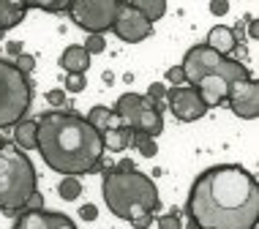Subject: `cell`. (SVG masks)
<instances>
[{"label":"cell","instance_id":"1","mask_svg":"<svg viewBox=\"0 0 259 229\" xmlns=\"http://www.w3.org/2000/svg\"><path fill=\"white\" fill-rule=\"evenodd\" d=\"M186 213L191 229H256V177L240 164L210 166L194 180Z\"/></svg>","mask_w":259,"mask_h":229},{"label":"cell","instance_id":"2","mask_svg":"<svg viewBox=\"0 0 259 229\" xmlns=\"http://www.w3.org/2000/svg\"><path fill=\"white\" fill-rule=\"evenodd\" d=\"M38 145L44 164L63 177H79L104 166V140L85 117L76 112H44L36 117Z\"/></svg>","mask_w":259,"mask_h":229},{"label":"cell","instance_id":"3","mask_svg":"<svg viewBox=\"0 0 259 229\" xmlns=\"http://www.w3.org/2000/svg\"><path fill=\"white\" fill-rule=\"evenodd\" d=\"M104 202L117 218L128 221L134 229H148L153 224V216L161 207V197L156 183L142 175L139 169L134 172H117L109 166L104 172Z\"/></svg>","mask_w":259,"mask_h":229},{"label":"cell","instance_id":"4","mask_svg":"<svg viewBox=\"0 0 259 229\" xmlns=\"http://www.w3.org/2000/svg\"><path fill=\"white\" fill-rule=\"evenodd\" d=\"M33 194H36L33 161L14 142H3L0 148V210L6 216H17Z\"/></svg>","mask_w":259,"mask_h":229},{"label":"cell","instance_id":"5","mask_svg":"<svg viewBox=\"0 0 259 229\" xmlns=\"http://www.w3.org/2000/svg\"><path fill=\"white\" fill-rule=\"evenodd\" d=\"M183 76H186V85L188 87H197L199 79L205 76H221L227 85H235V82H243V79H251L248 74V66L243 60H235V58H224V55L207 50L205 44H197L186 52L183 63Z\"/></svg>","mask_w":259,"mask_h":229},{"label":"cell","instance_id":"6","mask_svg":"<svg viewBox=\"0 0 259 229\" xmlns=\"http://www.w3.org/2000/svg\"><path fill=\"white\" fill-rule=\"evenodd\" d=\"M33 101V82L11 60H0V128L25 120Z\"/></svg>","mask_w":259,"mask_h":229},{"label":"cell","instance_id":"7","mask_svg":"<svg viewBox=\"0 0 259 229\" xmlns=\"http://www.w3.org/2000/svg\"><path fill=\"white\" fill-rule=\"evenodd\" d=\"M117 9L120 0H74L68 6V17L88 36H104V30H112Z\"/></svg>","mask_w":259,"mask_h":229},{"label":"cell","instance_id":"8","mask_svg":"<svg viewBox=\"0 0 259 229\" xmlns=\"http://www.w3.org/2000/svg\"><path fill=\"white\" fill-rule=\"evenodd\" d=\"M112 33L125 44H139L153 33V25L137 9H131L128 0H120V9L115 14V22H112Z\"/></svg>","mask_w":259,"mask_h":229},{"label":"cell","instance_id":"9","mask_svg":"<svg viewBox=\"0 0 259 229\" xmlns=\"http://www.w3.org/2000/svg\"><path fill=\"white\" fill-rule=\"evenodd\" d=\"M164 104H166V109H169L180 123H194V120H199V117L207 115V107L202 104L199 93L194 87H188V85L166 87Z\"/></svg>","mask_w":259,"mask_h":229},{"label":"cell","instance_id":"10","mask_svg":"<svg viewBox=\"0 0 259 229\" xmlns=\"http://www.w3.org/2000/svg\"><path fill=\"white\" fill-rule=\"evenodd\" d=\"M227 104L237 117L254 120V117L259 115V82L256 79H243V82L229 85Z\"/></svg>","mask_w":259,"mask_h":229},{"label":"cell","instance_id":"11","mask_svg":"<svg viewBox=\"0 0 259 229\" xmlns=\"http://www.w3.org/2000/svg\"><path fill=\"white\" fill-rule=\"evenodd\" d=\"M14 229H76V224L66 213L58 210H33V213H19L14 221Z\"/></svg>","mask_w":259,"mask_h":229},{"label":"cell","instance_id":"12","mask_svg":"<svg viewBox=\"0 0 259 229\" xmlns=\"http://www.w3.org/2000/svg\"><path fill=\"white\" fill-rule=\"evenodd\" d=\"M145 107H148V99H145V96H139V93H123L120 99L115 101V109H112V112L117 115V120H120L123 126H128L131 131H134L139 115L145 112Z\"/></svg>","mask_w":259,"mask_h":229},{"label":"cell","instance_id":"13","mask_svg":"<svg viewBox=\"0 0 259 229\" xmlns=\"http://www.w3.org/2000/svg\"><path fill=\"white\" fill-rule=\"evenodd\" d=\"M205 47H207V50H213V52H219V55H224V58H229V55H232V50L237 47L232 27H227V25H215V27H210Z\"/></svg>","mask_w":259,"mask_h":229},{"label":"cell","instance_id":"14","mask_svg":"<svg viewBox=\"0 0 259 229\" xmlns=\"http://www.w3.org/2000/svg\"><path fill=\"white\" fill-rule=\"evenodd\" d=\"M60 68L66 74H85L90 68V55L85 52V47L82 44L68 47V50L60 55Z\"/></svg>","mask_w":259,"mask_h":229},{"label":"cell","instance_id":"15","mask_svg":"<svg viewBox=\"0 0 259 229\" xmlns=\"http://www.w3.org/2000/svg\"><path fill=\"white\" fill-rule=\"evenodd\" d=\"M25 14H27L25 0H0V33L17 27L25 19Z\"/></svg>","mask_w":259,"mask_h":229},{"label":"cell","instance_id":"16","mask_svg":"<svg viewBox=\"0 0 259 229\" xmlns=\"http://www.w3.org/2000/svg\"><path fill=\"white\" fill-rule=\"evenodd\" d=\"M14 145H17L22 153L27 150H36V145H38V126H36V120H19L17 126H14Z\"/></svg>","mask_w":259,"mask_h":229},{"label":"cell","instance_id":"17","mask_svg":"<svg viewBox=\"0 0 259 229\" xmlns=\"http://www.w3.org/2000/svg\"><path fill=\"white\" fill-rule=\"evenodd\" d=\"M85 120L90 123V126H93L96 131H99V134L104 136V134H107V131H112V128H117V126H123V123L120 120H117V115L115 112H112V109L109 107H101V104H99V107H93V109H90V112H88V117H85Z\"/></svg>","mask_w":259,"mask_h":229},{"label":"cell","instance_id":"18","mask_svg":"<svg viewBox=\"0 0 259 229\" xmlns=\"http://www.w3.org/2000/svg\"><path fill=\"white\" fill-rule=\"evenodd\" d=\"M131 136H134V131H131L128 126H117L107 131V134L101 136L104 140V150H112V153H120L125 148H131Z\"/></svg>","mask_w":259,"mask_h":229},{"label":"cell","instance_id":"19","mask_svg":"<svg viewBox=\"0 0 259 229\" xmlns=\"http://www.w3.org/2000/svg\"><path fill=\"white\" fill-rule=\"evenodd\" d=\"M128 3H131V9H137L150 25L158 22V19L166 14V3H164V0H128Z\"/></svg>","mask_w":259,"mask_h":229},{"label":"cell","instance_id":"20","mask_svg":"<svg viewBox=\"0 0 259 229\" xmlns=\"http://www.w3.org/2000/svg\"><path fill=\"white\" fill-rule=\"evenodd\" d=\"M58 194H60V199H66V202H74V199H79V194H82L79 177H63L60 183H58Z\"/></svg>","mask_w":259,"mask_h":229},{"label":"cell","instance_id":"21","mask_svg":"<svg viewBox=\"0 0 259 229\" xmlns=\"http://www.w3.org/2000/svg\"><path fill=\"white\" fill-rule=\"evenodd\" d=\"M131 148H137L145 158H153V156L158 153L156 140H150V136H142V134H134V136H131Z\"/></svg>","mask_w":259,"mask_h":229},{"label":"cell","instance_id":"22","mask_svg":"<svg viewBox=\"0 0 259 229\" xmlns=\"http://www.w3.org/2000/svg\"><path fill=\"white\" fill-rule=\"evenodd\" d=\"M156 224H158V229H183V216H180L178 207H172L169 213L156 218Z\"/></svg>","mask_w":259,"mask_h":229},{"label":"cell","instance_id":"23","mask_svg":"<svg viewBox=\"0 0 259 229\" xmlns=\"http://www.w3.org/2000/svg\"><path fill=\"white\" fill-rule=\"evenodd\" d=\"M82 47H85V52L93 58V55H101L104 50H107V41H104V36H88V41Z\"/></svg>","mask_w":259,"mask_h":229},{"label":"cell","instance_id":"24","mask_svg":"<svg viewBox=\"0 0 259 229\" xmlns=\"http://www.w3.org/2000/svg\"><path fill=\"white\" fill-rule=\"evenodd\" d=\"M85 87H88L85 74H68L66 76V90H68V93H82Z\"/></svg>","mask_w":259,"mask_h":229},{"label":"cell","instance_id":"25","mask_svg":"<svg viewBox=\"0 0 259 229\" xmlns=\"http://www.w3.org/2000/svg\"><path fill=\"white\" fill-rule=\"evenodd\" d=\"M145 99H148V101H164L166 99V85H164V82H150Z\"/></svg>","mask_w":259,"mask_h":229},{"label":"cell","instance_id":"26","mask_svg":"<svg viewBox=\"0 0 259 229\" xmlns=\"http://www.w3.org/2000/svg\"><path fill=\"white\" fill-rule=\"evenodd\" d=\"M14 66H17L22 74H27V76H30V71L36 68V58H33V55H27V52H22L17 60H14Z\"/></svg>","mask_w":259,"mask_h":229},{"label":"cell","instance_id":"27","mask_svg":"<svg viewBox=\"0 0 259 229\" xmlns=\"http://www.w3.org/2000/svg\"><path fill=\"white\" fill-rule=\"evenodd\" d=\"M166 82H169L172 87H180V85H186L183 68H180V66H172V68H166Z\"/></svg>","mask_w":259,"mask_h":229},{"label":"cell","instance_id":"28","mask_svg":"<svg viewBox=\"0 0 259 229\" xmlns=\"http://www.w3.org/2000/svg\"><path fill=\"white\" fill-rule=\"evenodd\" d=\"M47 104H50V107H55V109H60L63 104H66V90H63V87L50 90V93H47Z\"/></svg>","mask_w":259,"mask_h":229},{"label":"cell","instance_id":"29","mask_svg":"<svg viewBox=\"0 0 259 229\" xmlns=\"http://www.w3.org/2000/svg\"><path fill=\"white\" fill-rule=\"evenodd\" d=\"M33 210H44V197H41L38 191L33 194V197L25 202V207H22V213H33Z\"/></svg>","mask_w":259,"mask_h":229},{"label":"cell","instance_id":"30","mask_svg":"<svg viewBox=\"0 0 259 229\" xmlns=\"http://www.w3.org/2000/svg\"><path fill=\"white\" fill-rule=\"evenodd\" d=\"M79 218L96 221V218H99V207H96V205H82V207H79Z\"/></svg>","mask_w":259,"mask_h":229},{"label":"cell","instance_id":"31","mask_svg":"<svg viewBox=\"0 0 259 229\" xmlns=\"http://www.w3.org/2000/svg\"><path fill=\"white\" fill-rule=\"evenodd\" d=\"M227 11H229L227 0H213V3H210V14H215V17H221V14H227Z\"/></svg>","mask_w":259,"mask_h":229},{"label":"cell","instance_id":"32","mask_svg":"<svg viewBox=\"0 0 259 229\" xmlns=\"http://www.w3.org/2000/svg\"><path fill=\"white\" fill-rule=\"evenodd\" d=\"M6 50H9V55H14V58H19L25 50H22V41H9L6 44Z\"/></svg>","mask_w":259,"mask_h":229},{"label":"cell","instance_id":"33","mask_svg":"<svg viewBox=\"0 0 259 229\" xmlns=\"http://www.w3.org/2000/svg\"><path fill=\"white\" fill-rule=\"evenodd\" d=\"M115 169H117V172H134V169H137V164L131 161V158H123L120 164H115Z\"/></svg>","mask_w":259,"mask_h":229},{"label":"cell","instance_id":"34","mask_svg":"<svg viewBox=\"0 0 259 229\" xmlns=\"http://www.w3.org/2000/svg\"><path fill=\"white\" fill-rule=\"evenodd\" d=\"M246 27H248V38H256L259 27H256V19H254V17H248V22H246Z\"/></svg>","mask_w":259,"mask_h":229},{"label":"cell","instance_id":"35","mask_svg":"<svg viewBox=\"0 0 259 229\" xmlns=\"http://www.w3.org/2000/svg\"><path fill=\"white\" fill-rule=\"evenodd\" d=\"M104 82H107V85H112V82H115V76H112V71H104Z\"/></svg>","mask_w":259,"mask_h":229},{"label":"cell","instance_id":"36","mask_svg":"<svg viewBox=\"0 0 259 229\" xmlns=\"http://www.w3.org/2000/svg\"><path fill=\"white\" fill-rule=\"evenodd\" d=\"M3 142H6V140H3V136H0V148H3Z\"/></svg>","mask_w":259,"mask_h":229}]
</instances>
